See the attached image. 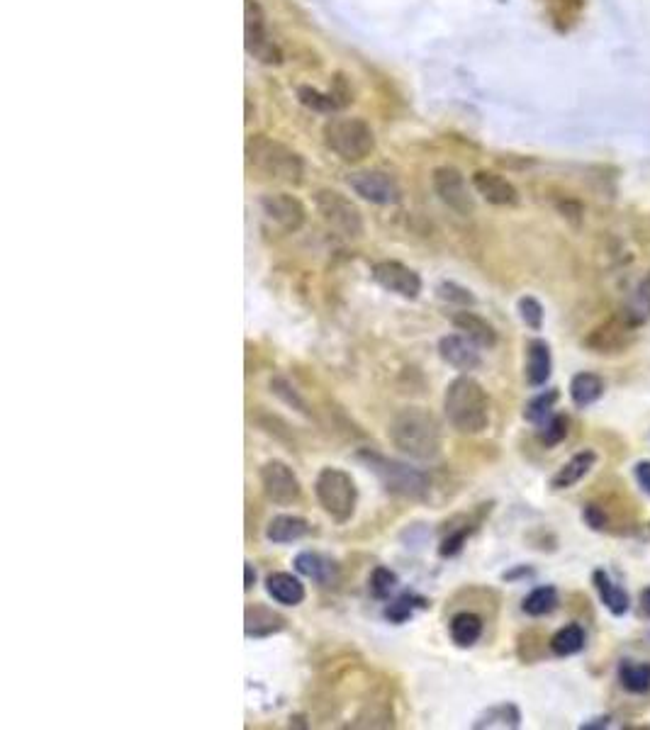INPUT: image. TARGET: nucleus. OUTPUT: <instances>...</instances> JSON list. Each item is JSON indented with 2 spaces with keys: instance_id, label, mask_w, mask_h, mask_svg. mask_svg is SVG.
I'll use <instances>...</instances> for the list:
<instances>
[{
  "instance_id": "1",
  "label": "nucleus",
  "mask_w": 650,
  "mask_h": 730,
  "mask_svg": "<svg viewBox=\"0 0 650 730\" xmlns=\"http://www.w3.org/2000/svg\"><path fill=\"white\" fill-rule=\"evenodd\" d=\"M388 436L392 446L402 453V456L412 460H424L431 463L441 456V446H444V434H441V424L429 409L424 407H405L390 419Z\"/></svg>"
},
{
  "instance_id": "2",
  "label": "nucleus",
  "mask_w": 650,
  "mask_h": 730,
  "mask_svg": "<svg viewBox=\"0 0 650 730\" xmlns=\"http://www.w3.org/2000/svg\"><path fill=\"white\" fill-rule=\"evenodd\" d=\"M444 414L458 434H483L490 426V395L468 373L458 375L444 392Z\"/></svg>"
},
{
  "instance_id": "3",
  "label": "nucleus",
  "mask_w": 650,
  "mask_h": 730,
  "mask_svg": "<svg viewBox=\"0 0 650 730\" xmlns=\"http://www.w3.org/2000/svg\"><path fill=\"white\" fill-rule=\"evenodd\" d=\"M356 460L366 465V470H371L378 477L383 490L392 494V497L412 499V502H422V499L429 497L431 480L424 470L412 468V465L402 463V460H392L383 456V453L371 451V448L358 451Z\"/></svg>"
},
{
  "instance_id": "4",
  "label": "nucleus",
  "mask_w": 650,
  "mask_h": 730,
  "mask_svg": "<svg viewBox=\"0 0 650 730\" xmlns=\"http://www.w3.org/2000/svg\"><path fill=\"white\" fill-rule=\"evenodd\" d=\"M315 497L324 514L336 524H349L356 514L358 504V487L351 473L341 468H322L315 480Z\"/></svg>"
},
{
  "instance_id": "5",
  "label": "nucleus",
  "mask_w": 650,
  "mask_h": 730,
  "mask_svg": "<svg viewBox=\"0 0 650 730\" xmlns=\"http://www.w3.org/2000/svg\"><path fill=\"white\" fill-rule=\"evenodd\" d=\"M246 156H249V164L266 173L268 178H276L283 183H300L302 159L285 144L259 134V137H251L246 142Z\"/></svg>"
},
{
  "instance_id": "6",
  "label": "nucleus",
  "mask_w": 650,
  "mask_h": 730,
  "mask_svg": "<svg viewBox=\"0 0 650 730\" xmlns=\"http://www.w3.org/2000/svg\"><path fill=\"white\" fill-rule=\"evenodd\" d=\"M324 142L344 161H361L375 149L373 129L358 117H336L327 122Z\"/></svg>"
},
{
  "instance_id": "7",
  "label": "nucleus",
  "mask_w": 650,
  "mask_h": 730,
  "mask_svg": "<svg viewBox=\"0 0 650 730\" xmlns=\"http://www.w3.org/2000/svg\"><path fill=\"white\" fill-rule=\"evenodd\" d=\"M317 212L336 234L346 239H358L363 234V217L358 207L349 198L336 190H317L315 195Z\"/></svg>"
},
{
  "instance_id": "8",
  "label": "nucleus",
  "mask_w": 650,
  "mask_h": 730,
  "mask_svg": "<svg viewBox=\"0 0 650 730\" xmlns=\"http://www.w3.org/2000/svg\"><path fill=\"white\" fill-rule=\"evenodd\" d=\"M259 480L266 499L276 504V507H290V504L298 502L302 494L298 475L283 460H268V463H263L259 470Z\"/></svg>"
},
{
  "instance_id": "9",
  "label": "nucleus",
  "mask_w": 650,
  "mask_h": 730,
  "mask_svg": "<svg viewBox=\"0 0 650 730\" xmlns=\"http://www.w3.org/2000/svg\"><path fill=\"white\" fill-rule=\"evenodd\" d=\"M636 334L638 329L631 327L621 314H616V317L607 319V322L592 329L582 344H585V348H590V351L604 353V356H607V353L626 351V348L636 341Z\"/></svg>"
},
{
  "instance_id": "10",
  "label": "nucleus",
  "mask_w": 650,
  "mask_h": 730,
  "mask_svg": "<svg viewBox=\"0 0 650 730\" xmlns=\"http://www.w3.org/2000/svg\"><path fill=\"white\" fill-rule=\"evenodd\" d=\"M351 190L373 205H397L402 200V190L390 173L383 171H358L349 178Z\"/></svg>"
},
{
  "instance_id": "11",
  "label": "nucleus",
  "mask_w": 650,
  "mask_h": 730,
  "mask_svg": "<svg viewBox=\"0 0 650 730\" xmlns=\"http://www.w3.org/2000/svg\"><path fill=\"white\" fill-rule=\"evenodd\" d=\"M373 280L383 290L392 292L405 300H417L422 292V278L417 271L407 268L400 261H380L373 266Z\"/></svg>"
},
{
  "instance_id": "12",
  "label": "nucleus",
  "mask_w": 650,
  "mask_h": 730,
  "mask_svg": "<svg viewBox=\"0 0 650 730\" xmlns=\"http://www.w3.org/2000/svg\"><path fill=\"white\" fill-rule=\"evenodd\" d=\"M431 181H434L436 195H439L441 202L451 207L453 212H458V215H470V212L475 210L473 195H470L468 183H465L463 173L458 171V168L451 166L436 168Z\"/></svg>"
},
{
  "instance_id": "13",
  "label": "nucleus",
  "mask_w": 650,
  "mask_h": 730,
  "mask_svg": "<svg viewBox=\"0 0 650 730\" xmlns=\"http://www.w3.org/2000/svg\"><path fill=\"white\" fill-rule=\"evenodd\" d=\"M261 212L266 219H271L276 227L283 229V232H300L302 224H305L307 212L302 207V202L293 195L285 193H268L259 200Z\"/></svg>"
},
{
  "instance_id": "14",
  "label": "nucleus",
  "mask_w": 650,
  "mask_h": 730,
  "mask_svg": "<svg viewBox=\"0 0 650 730\" xmlns=\"http://www.w3.org/2000/svg\"><path fill=\"white\" fill-rule=\"evenodd\" d=\"M246 49L263 64H278L280 54L266 35V22L256 0H246Z\"/></svg>"
},
{
  "instance_id": "15",
  "label": "nucleus",
  "mask_w": 650,
  "mask_h": 730,
  "mask_svg": "<svg viewBox=\"0 0 650 730\" xmlns=\"http://www.w3.org/2000/svg\"><path fill=\"white\" fill-rule=\"evenodd\" d=\"M439 356H441V361L451 365V368L461 370V373H473V370H478L480 365H483L480 346L463 334L441 336Z\"/></svg>"
},
{
  "instance_id": "16",
  "label": "nucleus",
  "mask_w": 650,
  "mask_h": 730,
  "mask_svg": "<svg viewBox=\"0 0 650 730\" xmlns=\"http://www.w3.org/2000/svg\"><path fill=\"white\" fill-rule=\"evenodd\" d=\"M295 570L300 572L302 577H307V580L317 582L319 587L324 589H332L339 584V565L334 563L329 555H322L317 553V550H302V553L295 555Z\"/></svg>"
},
{
  "instance_id": "17",
  "label": "nucleus",
  "mask_w": 650,
  "mask_h": 730,
  "mask_svg": "<svg viewBox=\"0 0 650 730\" xmlns=\"http://www.w3.org/2000/svg\"><path fill=\"white\" fill-rule=\"evenodd\" d=\"M288 621H285L283 614H278L276 609L266 604H249L244 611V633L246 638H271L276 633L285 631Z\"/></svg>"
},
{
  "instance_id": "18",
  "label": "nucleus",
  "mask_w": 650,
  "mask_h": 730,
  "mask_svg": "<svg viewBox=\"0 0 650 730\" xmlns=\"http://www.w3.org/2000/svg\"><path fill=\"white\" fill-rule=\"evenodd\" d=\"M473 188L478 190V195H483L485 202L497 207H509V205H517L519 195L517 188L507 181V178L497 176L492 171H478L473 176Z\"/></svg>"
},
{
  "instance_id": "19",
  "label": "nucleus",
  "mask_w": 650,
  "mask_h": 730,
  "mask_svg": "<svg viewBox=\"0 0 650 730\" xmlns=\"http://www.w3.org/2000/svg\"><path fill=\"white\" fill-rule=\"evenodd\" d=\"M553 373V356H551V346L546 344L543 339H531L526 344V365H524V375H526V383L531 387H543L548 383Z\"/></svg>"
},
{
  "instance_id": "20",
  "label": "nucleus",
  "mask_w": 650,
  "mask_h": 730,
  "mask_svg": "<svg viewBox=\"0 0 650 730\" xmlns=\"http://www.w3.org/2000/svg\"><path fill=\"white\" fill-rule=\"evenodd\" d=\"M595 465H597V453L592 451V448L575 453V456L570 458L563 468H558V473L551 477V487L553 490H570V487H575L577 482L585 480Z\"/></svg>"
},
{
  "instance_id": "21",
  "label": "nucleus",
  "mask_w": 650,
  "mask_h": 730,
  "mask_svg": "<svg viewBox=\"0 0 650 730\" xmlns=\"http://www.w3.org/2000/svg\"><path fill=\"white\" fill-rule=\"evenodd\" d=\"M453 327H456L458 331H461L463 336H468L470 341H475L480 348H495L497 346V331L495 327H492L490 322H487L485 317H480V314L475 312H456L451 317Z\"/></svg>"
},
{
  "instance_id": "22",
  "label": "nucleus",
  "mask_w": 650,
  "mask_h": 730,
  "mask_svg": "<svg viewBox=\"0 0 650 730\" xmlns=\"http://www.w3.org/2000/svg\"><path fill=\"white\" fill-rule=\"evenodd\" d=\"M266 592L273 602L283 606H298L305 602V584L290 572H271L266 577Z\"/></svg>"
},
{
  "instance_id": "23",
  "label": "nucleus",
  "mask_w": 650,
  "mask_h": 730,
  "mask_svg": "<svg viewBox=\"0 0 650 730\" xmlns=\"http://www.w3.org/2000/svg\"><path fill=\"white\" fill-rule=\"evenodd\" d=\"M312 526L310 521L302 519V516H293V514H280L273 516L271 524L266 526V538L276 546H285V543H295L300 538L310 536Z\"/></svg>"
},
{
  "instance_id": "24",
  "label": "nucleus",
  "mask_w": 650,
  "mask_h": 730,
  "mask_svg": "<svg viewBox=\"0 0 650 730\" xmlns=\"http://www.w3.org/2000/svg\"><path fill=\"white\" fill-rule=\"evenodd\" d=\"M592 582H595V589L602 599V604L612 611L614 616H624L631 606V597L621 584H616L612 577L607 575L604 570H595L592 572Z\"/></svg>"
},
{
  "instance_id": "25",
  "label": "nucleus",
  "mask_w": 650,
  "mask_h": 730,
  "mask_svg": "<svg viewBox=\"0 0 650 730\" xmlns=\"http://www.w3.org/2000/svg\"><path fill=\"white\" fill-rule=\"evenodd\" d=\"M619 314L631 324V327H636V329L646 327V324L650 322V273L643 275V278L638 280V285L633 288L629 300H626L624 310H621Z\"/></svg>"
},
{
  "instance_id": "26",
  "label": "nucleus",
  "mask_w": 650,
  "mask_h": 730,
  "mask_svg": "<svg viewBox=\"0 0 650 730\" xmlns=\"http://www.w3.org/2000/svg\"><path fill=\"white\" fill-rule=\"evenodd\" d=\"M485 623L478 614L473 611H461L456 614L448 623V633H451V640L456 648H473L480 638H483Z\"/></svg>"
},
{
  "instance_id": "27",
  "label": "nucleus",
  "mask_w": 650,
  "mask_h": 730,
  "mask_svg": "<svg viewBox=\"0 0 650 730\" xmlns=\"http://www.w3.org/2000/svg\"><path fill=\"white\" fill-rule=\"evenodd\" d=\"M604 390H607V385H604L602 375L587 373V370L573 375V380H570V400L577 409H585L602 400Z\"/></svg>"
},
{
  "instance_id": "28",
  "label": "nucleus",
  "mask_w": 650,
  "mask_h": 730,
  "mask_svg": "<svg viewBox=\"0 0 650 730\" xmlns=\"http://www.w3.org/2000/svg\"><path fill=\"white\" fill-rule=\"evenodd\" d=\"M521 726V711L517 704L512 701H502V704L490 706L480 713L478 718L473 721L475 730H485V728H519Z\"/></svg>"
},
{
  "instance_id": "29",
  "label": "nucleus",
  "mask_w": 650,
  "mask_h": 730,
  "mask_svg": "<svg viewBox=\"0 0 650 730\" xmlns=\"http://www.w3.org/2000/svg\"><path fill=\"white\" fill-rule=\"evenodd\" d=\"M521 609L531 619H541V616L553 614L558 609V589L553 584H543V587L531 589L524 597V602H521Z\"/></svg>"
},
{
  "instance_id": "30",
  "label": "nucleus",
  "mask_w": 650,
  "mask_h": 730,
  "mask_svg": "<svg viewBox=\"0 0 650 730\" xmlns=\"http://www.w3.org/2000/svg\"><path fill=\"white\" fill-rule=\"evenodd\" d=\"M619 682L629 694L650 692V662L624 660L619 665Z\"/></svg>"
},
{
  "instance_id": "31",
  "label": "nucleus",
  "mask_w": 650,
  "mask_h": 730,
  "mask_svg": "<svg viewBox=\"0 0 650 730\" xmlns=\"http://www.w3.org/2000/svg\"><path fill=\"white\" fill-rule=\"evenodd\" d=\"M427 606H429V599H424L422 594L402 592L400 597H395L392 602H388V606H385V611H383V616L390 623H395V626H400V623L412 619L414 611L427 609Z\"/></svg>"
},
{
  "instance_id": "32",
  "label": "nucleus",
  "mask_w": 650,
  "mask_h": 730,
  "mask_svg": "<svg viewBox=\"0 0 650 730\" xmlns=\"http://www.w3.org/2000/svg\"><path fill=\"white\" fill-rule=\"evenodd\" d=\"M585 628L580 626V623H568V626H563L560 631H556V636L551 638V653L558 655V657H570V655H577L580 653L582 648H585Z\"/></svg>"
},
{
  "instance_id": "33",
  "label": "nucleus",
  "mask_w": 650,
  "mask_h": 730,
  "mask_svg": "<svg viewBox=\"0 0 650 730\" xmlns=\"http://www.w3.org/2000/svg\"><path fill=\"white\" fill-rule=\"evenodd\" d=\"M558 397H560V392L556 390V387H551V390H543V392H539V395H534L529 402H526L524 419L529 421V424L541 426L543 421H546L553 414V407H556Z\"/></svg>"
},
{
  "instance_id": "34",
  "label": "nucleus",
  "mask_w": 650,
  "mask_h": 730,
  "mask_svg": "<svg viewBox=\"0 0 650 730\" xmlns=\"http://www.w3.org/2000/svg\"><path fill=\"white\" fill-rule=\"evenodd\" d=\"M271 392L278 397L280 402L288 404L290 409H295V412L302 414L305 419H312L310 407H307V402L302 400L300 392L295 390L293 385H290L288 378H283V375H276V378H271Z\"/></svg>"
},
{
  "instance_id": "35",
  "label": "nucleus",
  "mask_w": 650,
  "mask_h": 730,
  "mask_svg": "<svg viewBox=\"0 0 650 730\" xmlns=\"http://www.w3.org/2000/svg\"><path fill=\"white\" fill-rule=\"evenodd\" d=\"M568 431H570L568 414H556V412H553L551 417H548L539 426V438H541L543 446L553 448V446H558V443H563L565 438H568Z\"/></svg>"
},
{
  "instance_id": "36",
  "label": "nucleus",
  "mask_w": 650,
  "mask_h": 730,
  "mask_svg": "<svg viewBox=\"0 0 650 730\" xmlns=\"http://www.w3.org/2000/svg\"><path fill=\"white\" fill-rule=\"evenodd\" d=\"M397 587H400V577H397V572H392L390 567L380 565L371 572L368 589H371L375 599H390L392 594L397 592Z\"/></svg>"
},
{
  "instance_id": "37",
  "label": "nucleus",
  "mask_w": 650,
  "mask_h": 730,
  "mask_svg": "<svg viewBox=\"0 0 650 730\" xmlns=\"http://www.w3.org/2000/svg\"><path fill=\"white\" fill-rule=\"evenodd\" d=\"M517 312H519L521 322H524L531 331H541L543 329V322H546V310H543L541 300H536L534 295L519 297Z\"/></svg>"
},
{
  "instance_id": "38",
  "label": "nucleus",
  "mask_w": 650,
  "mask_h": 730,
  "mask_svg": "<svg viewBox=\"0 0 650 730\" xmlns=\"http://www.w3.org/2000/svg\"><path fill=\"white\" fill-rule=\"evenodd\" d=\"M473 531H475L473 524H463V526H458V529L448 531L444 536V541H441V546H439L441 558H456V555L463 550L465 541H468L470 533H473Z\"/></svg>"
},
{
  "instance_id": "39",
  "label": "nucleus",
  "mask_w": 650,
  "mask_h": 730,
  "mask_svg": "<svg viewBox=\"0 0 650 730\" xmlns=\"http://www.w3.org/2000/svg\"><path fill=\"white\" fill-rule=\"evenodd\" d=\"M298 98L302 105H307V108H312L317 112H332L341 105V103H336L334 95H324V93L315 91V88H307V86L300 88Z\"/></svg>"
},
{
  "instance_id": "40",
  "label": "nucleus",
  "mask_w": 650,
  "mask_h": 730,
  "mask_svg": "<svg viewBox=\"0 0 650 730\" xmlns=\"http://www.w3.org/2000/svg\"><path fill=\"white\" fill-rule=\"evenodd\" d=\"M436 292H439L441 300H446V302H456V305H463V307L475 305L473 292L458 283H441L439 288H436Z\"/></svg>"
},
{
  "instance_id": "41",
  "label": "nucleus",
  "mask_w": 650,
  "mask_h": 730,
  "mask_svg": "<svg viewBox=\"0 0 650 730\" xmlns=\"http://www.w3.org/2000/svg\"><path fill=\"white\" fill-rule=\"evenodd\" d=\"M582 521H585L592 531H607L609 526L607 511L599 507V504H585V509H582Z\"/></svg>"
},
{
  "instance_id": "42",
  "label": "nucleus",
  "mask_w": 650,
  "mask_h": 730,
  "mask_svg": "<svg viewBox=\"0 0 650 730\" xmlns=\"http://www.w3.org/2000/svg\"><path fill=\"white\" fill-rule=\"evenodd\" d=\"M402 541H407L412 548H419L429 541V531L424 529V524H414V526H409L405 533H402Z\"/></svg>"
},
{
  "instance_id": "43",
  "label": "nucleus",
  "mask_w": 650,
  "mask_h": 730,
  "mask_svg": "<svg viewBox=\"0 0 650 730\" xmlns=\"http://www.w3.org/2000/svg\"><path fill=\"white\" fill-rule=\"evenodd\" d=\"M633 475H636V482L641 485V490L650 497V460H641V463H636Z\"/></svg>"
},
{
  "instance_id": "44",
  "label": "nucleus",
  "mask_w": 650,
  "mask_h": 730,
  "mask_svg": "<svg viewBox=\"0 0 650 730\" xmlns=\"http://www.w3.org/2000/svg\"><path fill=\"white\" fill-rule=\"evenodd\" d=\"M612 721H614V718L612 716H597V718H592V721H587V723H582V730H599V728H609V726H612Z\"/></svg>"
},
{
  "instance_id": "45",
  "label": "nucleus",
  "mask_w": 650,
  "mask_h": 730,
  "mask_svg": "<svg viewBox=\"0 0 650 730\" xmlns=\"http://www.w3.org/2000/svg\"><path fill=\"white\" fill-rule=\"evenodd\" d=\"M254 584H256V570H254V565L246 560V563H244V589H246V592H251V589H254Z\"/></svg>"
},
{
  "instance_id": "46",
  "label": "nucleus",
  "mask_w": 650,
  "mask_h": 730,
  "mask_svg": "<svg viewBox=\"0 0 650 730\" xmlns=\"http://www.w3.org/2000/svg\"><path fill=\"white\" fill-rule=\"evenodd\" d=\"M641 614L648 616V619H650V587H646L641 592Z\"/></svg>"
},
{
  "instance_id": "47",
  "label": "nucleus",
  "mask_w": 650,
  "mask_h": 730,
  "mask_svg": "<svg viewBox=\"0 0 650 730\" xmlns=\"http://www.w3.org/2000/svg\"><path fill=\"white\" fill-rule=\"evenodd\" d=\"M524 575H534V570H529V567H519V570H514V572H504V580H517V577H524Z\"/></svg>"
}]
</instances>
